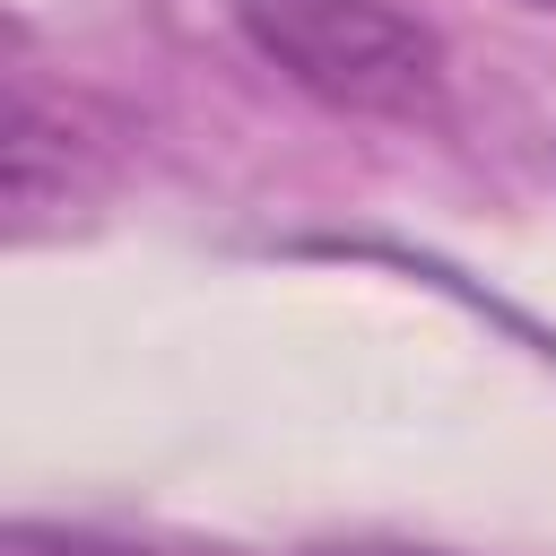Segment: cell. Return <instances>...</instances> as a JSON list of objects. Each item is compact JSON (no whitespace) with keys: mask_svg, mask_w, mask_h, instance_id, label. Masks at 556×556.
Returning a JSON list of instances; mask_svg holds the SVG:
<instances>
[{"mask_svg":"<svg viewBox=\"0 0 556 556\" xmlns=\"http://www.w3.org/2000/svg\"><path fill=\"white\" fill-rule=\"evenodd\" d=\"M243 35L321 104L408 122L443 96V43L391 0H235Z\"/></svg>","mask_w":556,"mask_h":556,"instance_id":"cell-1","label":"cell"},{"mask_svg":"<svg viewBox=\"0 0 556 556\" xmlns=\"http://www.w3.org/2000/svg\"><path fill=\"white\" fill-rule=\"evenodd\" d=\"M0 556H139V547H113V539H70V530H9Z\"/></svg>","mask_w":556,"mask_h":556,"instance_id":"cell-2","label":"cell"},{"mask_svg":"<svg viewBox=\"0 0 556 556\" xmlns=\"http://www.w3.org/2000/svg\"><path fill=\"white\" fill-rule=\"evenodd\" d=\"M348 556H426V547H348Z\"/></svg>","mask_w":556,"mask_h":556,"instance_id":"cell-3","label":"cell"},{"mask_svg":"<svg viewBox=\"0 0 556 556\" xmlns=\"http://www.w3.org/2000/svg\"><path fill=\"white\" fill-rule=\"evenodd\" d=\"M530 9H556V0H530Z\"/></svg>","mask_w":556,"mask_h":556,"instance_id":"cell-4","label":"cell"}]
</instances>
